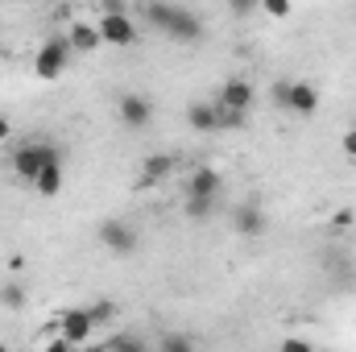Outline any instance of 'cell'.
<instances>
[{
	"instance_id": "16",
	"label": "cell",
	"mask_w": 356,
	"mask_h": 352,
	"mask_svg": "<svg viewBox=\"0 0 356 352\" xmlns=\"http://www.w3.org/2000/svg\"><path fill=\"white\" fill-rule=\"evenodd\" d=\"M216 112H220V129H245V125H249V112H245V108H224V104H216Z\"/></svg>"
},
{
	"instance_id": "1",
	"label": "cell",
	"mask_w": 356,
	"mask_h": 352,
	"mask_svg": "<svg viewBox=\"0 0 356 352\" xmlns=\"http://www.w3.org/2000/svg\"><path fill=\"white\" fill-rule=\"evenodd\" d=\"M145 25L154 33H166L178 46H195L203 38V21L199 13L182 8V4H166V0H145Z\"/></svg>"
},
{
	"instance_id": "5",
	"label": "cell",
	"mask_w": 356,
	"mask_h": 352,
	"mask_svg": "<svg viewBox=\"0 0 356 352\" xmlns=\"http://www.w3.org/2000/svg\"><path fill=\"white\" fill-rule=\"evenodd\" d=\"M120 125H124L129 133L149 129V125H154V99H149L145 91H129V95H120Z\"/></svg>"
},
{
	"instance_id": "25",
	"label": "cell",
	"mask_w": 356,
	"mask_h": 352,
	"mask_svg": "<svg viewBox=\"0 0 356 352\" xmlns=\"http://www.w3.org/2000/svg\"><path fill=\"white\" fill-rule=\"evenodd\" d=\"M344 154H348V158H356V129H348V133H344Z\"/></svg>"
},
{
	"instance_id": "27",
	"label": "cell",
	"mask_w": 356,
	"mask_h": 352,
	"mask_svg": "<svg viewBox=\"0 0 356 352\" xmlns=\"http://www.w3.org/2000/svg\"><path fill=\"white\" fill-rule=\"evenodd\" d=\"M8 133H13V125H8V120L0 116V141H8Z\"/></svg>"
},
{
	"instance_id": "4",
	"label": "cell",
	"mask_w": 356,
	"mask_h": 352,
	"mask_svg": "<svg viewBox=\"0 0 356 352\" xmlns=\"http://www.w3.org/2000/svg\"><path fill=\"white\" fill-rule=\"evenodd\" d=\"M137 228L129 224V220H116V216H108L104 224H99V245L112 253V257H133L137 253Z\"/></svg>"
},
{
	"instance_id": "8",
	"label": "cell",
	"mask_w": 356,
	"mask_h": 352,
	"mask_svg": "<svg viewBox=\"0 0 356 352\" xmlns=\"http://www.w3.org/2000/svg\"><path fill=\"white\" fill-rule=\"evenodd\" d=\"M232 228L241 232V237H261L269 228V220H266V211L257 207V203H241L236 211H232Z\"/></svg>"
},
{
	"instance_id": "28",
	"label": "cell",
	"mask_w": 356,
	"mask_h": 352,
	"mask_svg": "<svg viewBox=\"0 0 356 352\" xmlns=\"http://www.w3.org/2000/svg\"><path fill=\"white\" fill-rule=\"evenodd\" d=\"M38 4H58V0H38Z\"/></svg>"
},
{
	"instance_id": "21",
	"label": "cell",
	"mask_w": 356,
	"mask_h": 352,
	"mask_svg": "<svg viewBox=\"0 0 356 352\" xmlns=\"http://www.w3.org/2000/svg\"><path fill=\"white\" fill-rule=\"evenodd\" d=\"M224 4H228V13H232V17H241V21H245V17H253V13H257V4H261V0H224Z\"/></svg>"
},
{
	"instance_id": "26",
	"label": "cell",
	"mask_w": 356,
	"mask_h": 352,
	"mask_svg": "<svg viewBox=\"0 0 356 352\" xmlns=\"http://www.w3.org/2000/svg\"><path fill=\"white\" fill-rule=\"evenodd\" d=\"M332 224H336V228H348V224H353V211H336V220H332Z\"/></svg>"
},
{
	"instance_id": "22",
	"label": "cell",
	"mask_w": 356,
	"mask_h": 352,
	"mask_svg": "<svg viewBox=\"0 0 356 352\" xmlns=\"http://www.w3.org/2000/svg\"><path fill=\"white\" fill-rule=\"evenodd\" d=\"M261 8H266L273 21H282V17H290V0H261Z\"/></svg>"
},
{
	"instance_id": "9",
	"label": "cell",
	"mask_w": 356,
	"mask_h": 352,
	"mask_svg": "<svg viewBox=\"0 0 356 352\" xmlns=\"http://www.w3.org/2000/svg\"><path fill=\"white\" fill-rule=\"evenodd\" d=\"M170 175H175V158L170 154H149L141 175H137V191H149V186H158L162 178H170Z\"/></svg>"
},
{
	"instance_id": "3",
	"label": "cell",
	"mask_w": 356,
	"mask_h": 352,
	"mask_svg": "<svg viewBox=\"0 0 356 352\" xmlns=\"http://www.w3.org/2000/svg\"><path fill=\"white\" fill-rule=\"evenodd\" d=\"M71 54H75L71 50V38H46L42 50H38V58H33V75L38 79H58L67 71Z\"/></svg>"
},
{
	"instance_id": "17",
	"label": "cell",
	"mask_w": 356,
	"mask_h": 352,
	"mask_svg": "<svg viewBox=\"0 0 356 352\" xmlns=\"http://www.w3.org/2000/svg\"><path fill=\"white\" fill-rule=\"evenodd\" d=\"M211 207H216V199H199V195H186V216L199 224V220H207L211 216Z\"/></svg>"
},
{
	"instance_id": "20",
	"label": "cell",
	"mask_w": 356,
	"mask_h": 352,
	"mask_svg": "<svg viewBox=\"0 0 356 352\" xmlns=\"http://www.w3.org/2000/svg\"><path fill=\"white\" fill-rule=\"evenodd\" d=\"M0 303H4V307H17V311H21V307H25V290H21L17 282H8V286L0 290Z\"/></svg>"
},
{
	"instance_id": "10",
	"label": "cell",
	"mask_w": 356,
	"mask_h": 352,
	"mask_svg": "<svg viewBox=\"0 0 356 352\" xmlns=\"http://www.w3.org/2000/svg\"><path fill=\"white\" fill-rule=\"evenodd\" d=\"M286 112H294V116H315V112H319V88H311V83H290Z\"/></svg>"
},
{
	"instance_id": "23",
	"label": "cell",
	"mask_w": 356,
	"mask_h": 352,
	"mask_svg": "<svg viewBox=\"0 0 356 352\" xmlns=\"http://www.w3.org/2000/svg\"><path fill=\"white\" fill-rule=\"evenodd\" d=\"M108 349H145V340H137V336H112Z\"/></svg>"
},
{
	"instance_id": "13",
	"label": "cell",
	"mask_w": 356,
	"mask_h": 352,
	"mask_svg": "<svg viewBox=\"0 0 356 352\" xmlns=\"http://www.w3.org/2000/svg\"><path fill=\"white\" fill-rule=\"evenodd\" d=\"M99 46H104L99 25H88V21H75V25H71V50H75V54H95Z\"/></svg>"
},
{
	"instance_id": "11",
	"label": "cell",
	"mask_w": 356,
	"mask_h": 352,
	"mask_svg": "<svg viewBox=\"0 0 356 352\" xmlns=\"http://www.w3.org/2000/svg\"><path fill=\"white\" fill-rule=\"evenodd\" d=\"M220 186H224V178H220V170H211V166H199L195 175L186 178V195H199V199H216Z\"/></svg>"
},
{
	"instance_id": "12",
	"label": "cell",
	"mask_w": 356,
	"mask_h": 352,
	"mask_svg": "<svg viewBox=\"0 0 356 352\" xmlns=\"http://www.w3.org/2000/svg\"><path fill=\"white\" fill-rule=\"evenodd\" d=\"M186 125H191L195 133H220V112H216V104L195 99V104L186 108Z\"/></svg>"
},
{
	"instance_id": "18",
	"label": "cell",
	"mask_w": 356,
	"mask_h": 352,
	"mask_svg": "<svg viewBox=\"0 0 356 352\" xmlns=\"http://www.w3.org/2000/svg\"><path fill=\"white\" fill-rule=\"evenodd\" d=\"M158 349H166V352H191V349H195V340H191V336H182V332H166V336L158 340Z\"/></svg>"
},
{
	"instance_id": "2",
	"label": "cell",
	"mask_w": 356,
	"mask_h": 352,
	"mask_svg": "<svg viewBox=\"0 0 356 352\" xmlns=\"http://www.w3.org/2000/svg\"><path fill=\"white\" fill-rule=\"evenodd\" d=\"M46 162H58V150L46 145V141H25V145L13 150V175L25 178V182H33Z\"/></svg>"
},
{
	"instance_id": "19",
	"label": "cell",
	"mask_w": 356,
	"mask_h": 352,
	"mask_svg": "<svg viewBox=\"0 0 356 352\" xmlns=\"http://www.w3.org/2000/svg\"><path fill=\"white\" fill-rule=\"evenodd\" d=\"M88 311H91V319H95V328H99V323H112V319H116V303H108V298L91 303Z\"/></svg>"
},
{
	"instance_id": "7",
	"label": "cell",
	"mask_w": 356,
	"mask_h": 352,
	"mask_svg": "<svg viewBox=\"0 0 356 352\" xmlns=\"http://www.w3.org/2000/svg\"><path fill=\"white\" fill-rule=\"evenodd\" d=\"M91 328H95V319H91L88 307H71V311H63V340H67V344H88Z\"/></svg>"
},
{
	"instance_id": "15",
	"label": "cell",
	"mask_w": 356,
	"mask_h": 352,
	"mask_svg": "<svg viewBox=\"0 0 356 352\" xmlns=\"http://www.w3.org/2000/svg\"><path fill=\"white\" fill-rule=\"evenodd\" d=\"M33 186H38L46 199H54V195L63 191V158H58V162H46V166L38 170V178H33Z\"/></svg>"
},
{
	"instance_id": "14",
	"label": "cell",
	"mask_w": 356,
	"mask_h": 352,
	"mask_svg": "<svg viewBox=\"0 0 356 352\" xmlns=\"http://www.w3.org/2000/svg\"><path fill=\"white\" fill-rule=\"evenodd\" d=\"M220 104H224V108H245V112H249V108H253V83H249V79H228L224 91H220Z\"/></svg>"
},
{
	"instance_id": "24",
	"label": "cell",
	"mask_w": 356,
	"mask_h": 352,
	"mask_svg": "<svg viewBox=\"0 0 356 352\" xmlns=\"http://www.w3.org/2000/svg\"><path fill=\"white\" fill-rule=\"evenodd\" d=\"M286 95H290V83H273V104L286 108Z\"/></svg>"
},
{
	"instance_id": "6",
	"label": "cell",
	"mask_w": 356,
	"mask_h": 352,
	"mask_svg": "<svg viewBox=\"0 0 356 352\" xmlns=\"http://www.w3.org/2000/svg\"><path fill=\"white\" fill-rule=\"evenodd\" d=\"M95 25H99V38H104L108 46H133V42H137V25H133V17H124L120 8H108Z\"/></svg>"
},
{
	"instance_id": "29",
	"label": "cell",
	"mask_w": 356,
	"mask_h": 352,
	"mask_svg": "<svg viewBox=\"0 0 356 352\" xmlns=\"http://www.w3.org/2000/svg\"><path fill=\"white\" fill-rule=\"evenodd\" d=\"M141 4H145V0H141Z\"/></svg>"
}]
</instances>
